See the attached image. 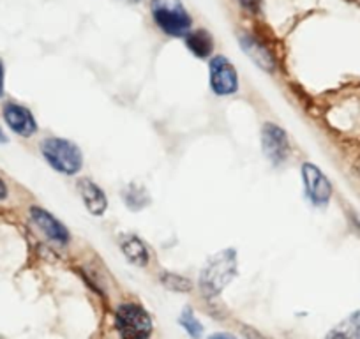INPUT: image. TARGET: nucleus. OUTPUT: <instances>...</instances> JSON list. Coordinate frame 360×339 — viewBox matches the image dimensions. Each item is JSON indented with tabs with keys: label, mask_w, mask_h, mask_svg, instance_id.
Listing matches in <instances>:
<instances>
[{
	"label": "nucleus",
	"mask_w": 360,
	"mask_h": 339,
	"mask_svg": "<svg viewBox=\"0 0 360 339\" xmlns=\"http://www.w3.org/2000/svg\"><path fill=\"white\" fill-rule=\"evenodd\" d=\"M237 274V255L233 249H224L207 262L200 274V288L205 297H217Z\"/></svg>",
	"instance_id": "1"
},
{
	"label": "nucleus",
	"mask_w": 360,
	"mask_h": 339,
	"mask_svg": "<svg viewBox=\"0 0 360 339\" xmlns=\"http://www.w3.org/2000/svg\"><path fill=\"white\" fill-rule=\"evenodd\" d=\"M44 159L58 174L75 175L83 166L82 151L72 141L64 138H48L41 145Z\"/></svg>",
	"instance_id": "2"
},
{
	"label": "nucleus",
	"mask_w": 360,
	"mask_h": 339,
	"mask_svg": "<svg viewBox=\"0 0 360 339\" xmlns=\"http://www.w3.org/2000/svg\"><path fill=\"white\" fill-rule=\"evenodd\" d=\"M115 328L122 339H148L154 331V324L145 307L126 302L117 307Z\"/></svg>",
	"instance_id": "3"
},
{
	"label": "nucleus",
	"mask_w": 360,
	"mask_h": 339,
	"mask_svg": "<svg viewBox=\"0 0 360 339\" xmlns=\"http://www.w3.org/2000/svg\"><path fill=\"white\" fill-rule=\"evenodd\" d=\"M152 16L159 29L168 36L182 37L191 30V16L175 0H154Z\"/></svg>",
	"instance_id": "4"
},
{
	"label": "nucleus",
	"mask_w": 360,
	"mask_h": 339,
	"mask_svg": "<svg viewBox=\"0 0 360 339\" xmlns=\"http://www.w3.org/2000/svg\"><path fill=\"white\" fill-rule=\"evenodd\" d=\"M210 87L219 96H230L237 92V71L226 57H214L210 60Z\"/></svg>",
	"instance_id": "5"
},
{
	"label": "nucleus",
	"mask_w": 360,
	"mask_h": 339,
	"mask_svg": "<svg viewBox=\"0 0 360 339\" xmlns=\"http://www.w3.org/2000/svg\"><path fill=\"white\" fill-rule=\"evenodd\" d=\"M262 147L266 158L274 165H283L288 159L290 141L285 131L276 124H265L262 129Z\"/></svg>",
	"instance_id": "6"
},
{
	"label": "nucleus",
	"mask_w": 360,
	"mask_h": 339,
	"mask_svg": "<svg viewBox=\"0 0 360 339\" xmlns=\"http://www.w3.org/2000/svg\"><path fill=\"white\" fill-rule=\"evenodd\" d=\"M302 177L304 186H306V193L311 202L314 205H327L330 202L332 186L330 181L318 170V166L306 162L302 166Z\"/></svg>",
	"instance_id": "7"
},
{
	"label": "nucleus",
	"mask_w": 360,
	"mask_h": 339,
	"mask_svg": "<svg viewBox=\"0 0 360 339\" xmlns=\"http://www.w3.org/2000/svg\"><path fill=\"white\" fill-rule=\"evenodd\" d=\"M4 119L8 126L15 131L20 136H32L37 131V124L34 115L30 113L29 108L16 103H6L4 105Z\"/></svg>",
	"instance_id": "8"
},
{
	"label": "nucleus",
	"mask_w": 360,
	"mask_h": 339,
	"mask_svg": "<svg viewBox=\"0 0 360 339\" xmlns=\"http://www.w3.org/2000/svg\"><path fill=\"white\" fill-rule=\"evenodd\" d=\"M30 216H32V221L37 224V228H39L50 241L57 242V244H68L69 231L65 230L64 224L58 219H55L50 212H46L44 209H39V207H32V209H30Z\"/></svg>",
	"instance_id": "9"
},
{
	"label": "nucleus",
	"mask_w": 360,
	"mask_h": 339,
	"mask_svg": "<svg viewBox=\"0 0 360 339\" xmlns=\"http://www.w3.org/2000/svg\"><path fill=\"white\" fill-rule=\"evenodd\" d=\"M78 191L82 195L83 202H85L86 209L90 210V214L103 216L106 212V207H108L106 195L96 182H92L90 179H82L78 182Z\"/></svg>",
	"instance_id": "10"
},
{
	"label": "nucleus",
	"mask_w": 360,
	"mask_h": 339,
	"mask_svg": "<svg viewBox=\"0 0 360 339\" xmlns=\"http://www.w3.org/2000/svg\"><path fill=\"white\" fill-rule=\"evenodd\" d=\"M240 44L242 48H244L245 53L249 55V58H252V62H255L258 68H262L263 71H269V72L274 71L276 69L274 57H272V53L266 50L265 44H262L258 39L249 36V34H242Z\"/></svg>",
	"instance_id": "11"
},
{
	"label": "nucleus",
	"mask_w": 360,
	"mask_h": 339,
	"mask_svg": "<svg viewBox=\"0 0 360 339\" xmlns=\"http://www.w3.org/2000/svg\"><path fill=\"white\" fill-rule=\"evenodd\" d=\"M120 248H122V252L133 265H138V267H145V265H147L148 251L147 248H145L143 242L138 237H134V235H126V237H122Z\"/></svg>",
	"instance_id": "12"
},
{
	"label": "nucleus",
	"mask_w": 360,
	"mask_h": 339,
	"mask_svg": "<svg viewBox=\"0 0 360 339\" xmlns=\"http://www.w3.org/2000/svg\"><path fill=\"white\" fill-rule=\"evenodd\" d=\"M325 339H360V311L346 316L325 335Z\"/></svg>",
	"instance_id": "13"
},
{
	"label": "nucleus",
	"mask_w": 360,
	"mask_h": 339,
	"mask_svg": "<svg viewBox=\"0 0 360 339\" xmlns=\"http://www.w3.org/2000/svg\"><path fill=\"white\" fill-rule=\"evenodd\" d=\"M186 44H188L189 50H191L198 58H209L214 50L212 36L203 29L189 32L188 37H186Z\"/></svg>",
	"instance_id": "14"
},
{
	"label": "nucleus",
	"mask_w": 360,
	"mask_h": 339,
	"mask_svg": "<svg viewBox=\"0 0 360 339\" xmlns=\"http://www.w3.org/2000/svg\"><path fill=\"white\" fill-rule=\"evenodd\" d=\"M179 324L182 325V328H184L193 339H200L203 335V325L200 324V320L195 316V313H193L189 307H186V309L182 311V314H180L179 318Z\"/></svg>",
	"instance_id": "15"
},
{
	"label": "nucleus",
	"mask_w": 360,
	"mask_h": 339,
	"mask_svg": "<svg viewBox=\"0 0 360 339\" xmlns=\"http://www.w3.org/2000/svg\"><path fill=\"white\" fill-rule=\"evenodd\" d=\"M161 283L166 286L168 290H173V292H189L191 290V281L184 276L179 274H172V272H162L161 274Z\"/></svg>",
	"instance_id": "16"
},
{
	"label": "nucleus",
	"mask_w": 360,
	"mask_h": 339,
	"mask_svg": "<svg viewBox=\"0 0 360 339\" xmlns=\"http://www.w3.org/2000/svg\"><path fill=\"white\" fill-rule=\"evenodd\" d=\"M145 189H141V188H136V186H131V188H127V191H126V202H127V205H131V203H133V200H138V207H143L145 203L147 202H143V200H140V193H143Z\"/></svg>",
	"instance_id": "17"
},
{
	"label": "nucleus",
	"mask_w": 360,
	"mask_h": 339,
	"mask_svg": "<svg viewBox=\"0 0 360 339\" xmlns=\"http://www.w3.org/2000/svg\"><path fill=\"white\" fill-rule=\"evenodd\" d=\"M238 2H240V6H244L248 11H252V13H258L259 4H262V0H238Z\"/></svg>",
	"instance_id": "18"
},
{
	"label": "nucleus",
	"mask_w": 360,
	"mask_h": 339,
	"mask_svg": "<svg viewBox=\"0 0 360 339\" xmlns=\"http://www.w3.org/2000/svg\"><path fill=\"white\" fill-rule=\"evenodd\" d=\"M4 96V64L0 60V98Z\"/></svg>",
	"instance_id": "19"
},
{
	"label": "nucleus",
	"mask_w": 360,
	"mask_h": 339,
	"mask_svg": "<svg viewBox=\"0 0 360 339\" xmlns=\"http://www.w3.org/2000/svg\"><path fill=\"white\" fill-rule=\"evenodd\" d=\"M209 339H235L231 334H224V332H217V334H212Z\"/></svg>",
	"instance_id": "20"
},
{
	"label": "nucleus",
	"mask_w": 360,
	"mask_h": 339,
	"mask_svg": "<svg viewBox=\"0 0 360 339\" xmlns=\"http://www.w3.org/2000/svg\"><path fill=\"white\" fill-rule=\"evenodd\" d=\"M8 196V188H6V182L0 179V200H4Z\"/></svg>",
	"instance_id": "21"
},
{
	"label": "nucleus",
	"mask_w": 360,
	"mask_h": 339,
	"mask_svg": "<svg viewBox=\"0 0 360 339\" xmlns=\"http://www.w3.org/2000/svg\"><path fill=\"white\" fill-rule=\"evenodd\" d=\"M8 141V136L4 134V131H2V127H0V143H6Z\"/></svg>",
	"instance_id": "22"
},
{
	"label": "nucleus",
	"mask_w": 360,
	"mask_h": 339,
	"mask_svg": "<svg viewBox=\"0 0 360 339\" xmlns=\"http://www.w3.org/2000/svg\"><path fill=\"white\" fill-rule=\"evenodd\" d=\"M126 2H131V4H136V2H140V0H126Z\"/></svg>",
	"instance_id": "23"
}]
</instances>
